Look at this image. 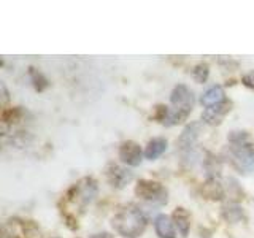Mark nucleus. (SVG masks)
Here are the masks:
<instances>
[{
  "label": "nucleus",
  "instance_id": "f257e3e1",
  "mask_svg": "<svg viewBox=\"0 0 254 238\" xmlns=\"http://www.w3.org/2000/svg\"><path fill=\"white\" fill-rule=\"evenodd\" d=\"M111 224L119 235L127 238H137L145 232L146 216L138 206L129 205L115 214V218L111 219Z\"/></svg>",
  "mask_w": 254,
  "mask_h": 238
},
{
  "label": "nucleus",
  "instance_id": "f03ea898",
  "mask_svg": "<svg viewBox=\"0 0 254 238\" xmlns=\"http://www.w3.org/2000/svg\"><path fill=\"white\" fill-rule=\"evenodd\" d=\"M229 159L235 169L250 172L254 167V145L250 141L248 133L232 132L229 135Z\"/></svg>",
  "mask_w": 254,
  "mask_h": 238
},
{
  "label": "nucleus",
  "instance_id": "7ed1b4c3",
  "mask_svg": "<svg viewBox=\"0 0 254 238\" xmlns=\"http://www.w3.org/2000/svg\"><path fill=\"white\" fill-rule=\"evenodd\" d=\"M170 103L173 108L169 111V118H167V125H175L183 121H186V118L194 108V94L192 91L188 89V86L178 84L175 86V89L170 94Z\"/></svg>",
  "mask_w": 254,
  "mask_h": 238
},
{
  "label": "nucleus",
  "instance_id": "20e7f679",
  "mask_svg": "<svg viewBox=\"0 0 254 238\" xmlns=\"http://www.w3.org/2000/svg\"><path fill=\"white\" fill-rule=\"evenodd\" d=\"M135 194L140 198H143L148 203H154V205H164L167 203V190L162 187L159 182L154 181H140L135 189Z\"/></svg>",
  "mask_w": 254,
  "mask_h": 238
},
{
  "label": "nucleus",
  "instance_id": "39448f33",
  "mask_svg": "<svg viewBox=\"0 0 254 238\" xmlns=\"http://www.w3.org/2000/svg\"><path fill=\"white\" fill-rule=\"evenodd\" d=\"M71 192L75 194V200L79 205L86 206L87 203H91L94 200L95 195H97V182H95L92 178L86 177L71 189Z\"/></svg>",
  "mask_w": 254,
  "mask_h": 238
},
{
  "label": "nucleus",
  "instance_id": "423d86ee",
  "mask_svg": "<svg viewBox=\"0 0 254 238\" xmlns=\"http://www.w3.org/2000/svg\"><path fill=\"white\" fill-rule=\"evenodd\" d=\"M200 129H202L200 122H190L189 125L185 127V130L181 132L177 143H178V148H180L183 156L190 153V151H194L195 141L198 138V133H200Z\"/></svg>",
  "mask_w": 254,
  "mask_h": 238
},
{
  "label": "nucleus",
  "instance_id": "0eeeda50",
  "mask_svg": "<svg viewBox=\"0 0 254 238\" xmlns=\"http://www.w3.org/2000/svg\"><path fill=\"white\" fill-rule=\"evenodd\" d=\"M107 179L113 187L123 189L133 179V173L129 169H126V167L111 164L107 169Z\"/></svg>",
  "mask_w": 254,
  "mask_h": 238
},
{
  "label": "nucleus",
  "instance_id": "6e6552de",
  "mask_svg": "<svg viewBox=\"0 0 254 238\" xmlns=\"http://www.w3.org/2000/svg\"><path fill=\"white\" fill-rule=\"evenodd\" d=\"M119 159L130 167H137L141 164L143 159V151L140 148L138 143L135 141H124L121 146H119Z\"/></svg>",
  "mask_w": 254,
  "mask_h": 238
},
{
  "label": "nucleus",
  "instance_id": "1a4fd4ad",
  "mask_svg": "<svg viewBox=\"0 0 254 238\" xmlns=\"http://www.w3.org/2000/svg\"><path fill=\"white\" fill-rule=\"evenodd\" d=\"M230 107H232V103L230 102H222L219 105H214V107H210V108H205V111L202 113V119L205 124L208 125H218L222 122V119L226 118V115L230 111Z\"/></svg>",
  "mask_w": 254,
  "mask_h": 238
},
{
  "label": "nucleus",
  "instance_id": "9d476101",
  "mask_svg": "<svg viewBox=\"0 0 254 238\" xmlns=\"http://www.w3.org/2000/svg\"><path fill=\"white\" fill-rule=\"evenodd\" d=\"M154 229L159 238H175V226H173V219H170L165 214L157 216L154 221Z\"/></svg>",
  "mask_w": 254,
  "mask_h": 238
},
{
  "label": "nucleus",
  "instance_id": "9b49d317",
  "mask_svg": "<svg viewBox=\"0 0 254 238\" xmlns=\"http://www.w3.org/2000/svg\"><path fill=\"white\" fill-rule=\"evenodd\" d=\"M202 105L210 108L214 105H219V103L224 102V89L221 86H211L210 89H206L202 95Z\"/></svg>",
  "mask_w": 254,
  "mask_h": 238
},
{
  "label": "nucleus",
  "instance_id": "f8f14e48",
  "mask_svg": "<svg viewBox=\"0 0 254 238\" xmlns=\"http://www.w3.org/2000/svg\"><path fill=\"white\" fill-rule=\"evenodd\" d=\"M202 194L210 200H221L224 197V189H222L218 179H206L202 187Z\"/></svg>",
  "mask_w": 254,
  "mask_h": 238
},
{
  "label": "nucleus",
  "instance_id": "ddd939ff",
  "mask_svg": "<svg viewBox=\"0 0 254 238\" xmlns=\"http://www.w3.org/2000/svg\"><path fill=\"white\" fill-rule=\"evenodd\" d=\"M167 149V140L164 138H153L145 149V157L149 161H154L159 156H162V153Z\"/></svg>",
  "mask_w": 254,
  "mask_h": 238
},
{
  "label": "nucleus",
  "instance_id": "4468645a",
  "mask_svg": "<svg viewBox=\"0 0 254 238\" xmlns=\"http://www.w3.org/2000/svg\"><path fill=\"white\" fill-rule=\"evenodd\" d=\"M173 224L175 227L178 229V232L181 237H186L188 232H189V226H190V222H189V214L183 210V208H178L177 211L173 213Z\"/></svg>",
  "mask_w": 254,
  "mask_h": 238
},
{
  "label": "nucleus",
  "instance_id": "2eb2a0df",
  "mask_svg": "<svg viewBox=\"0 0 254 238\" xmlns=\"http://www.w3.org/2000/svg\"><path fill=\"white\" fill-rule=\"evenodd\" d=\"M222 218L227 222H238L243 219V210L237 203H227L222 208Z\"/></svg>",
  "mask_w": 254,
  "mask_h": 238
},
{
  "label": "nucleus",
  "instance_id": "dca6fc26",
  "mask_svg": "<svg viewBox=\"0 0 254 238\" xmlns=\"http://www.w3.org/2000/svg\"><path fill=\"white\" fill-rule=\"evenodd\" d=\"M205 170H206V177L208 179H216V177H219V172H221V162L218 161L216 157L208 154V159H205Z\"/></svg>",
  "mask_w": 254,
  "mask_h": 238
},
{
  "label": "nucleus",
  "instance_id": "f3484780",
  "mask_svg": "<svg viewBox=\"0 0 254 238\" xmlns=\"http://www.w3.org/2000/svg\"><path fill=\"white\" fill-rule=\"evenodd\" d=\"M208 76H210V68H208L206 63H198V65L192 70V78L200 84L206 83Z\"/></svg>",
  "mask_w": 254,
  "mask_h": 238
},
{
  "label": "nucleus",
  "instance_id": "a211bd4d",
  "mask_svg": "<svg viewBox=\"0 0 254 238\" xmlns=\"http://www.w3.org/2000/svg\"><path fill=\"white\" fill-rule=\"evenodd\" d=\"M30 78H32V81H34V86H35V89L37 91H43L45 87L48 86V81H46V78L40 73V71H37L35 68H30Z\"/></svg>",
  "mask_w": 254,
  "mask_h": 238
},
{
  "label": "nucleus",
  "instance_id": "6ab92c4d",
  "mask_svg": "<svg viewBox=\"0 0 254 238\" xmlns=\"http://www.w3.org/2000/svg\"><path fill=\"white\" fill-rule=\"evenodd\" d=\"M22 111L21 108H13V110H5L3 115H2V121L5 124H13V122H18L21 119Z\"/></svg>",
  "mask_w": 254,
  "mask_h": 238
},
{
  "label": "nucleus",
  "instance_id": "aec40b11",
  "mask_svg": "<svg viewBox=\"0 0 254 238\" xmlns=\"http://www.w3.org/2000/svg\"><path fill=\"white\" fill-rule=\"evenodd\" d=\"M242 83L250 87V89H254V71H250V73H246L243 78H242Z\"/></svg>",
  "mask_w": 254,
  "mask_h": 238
},
{
  "label": "nucleus",
  "instance_id": "412c9836",
  "mask_svg": "<svg viewBox=\"0 0 254 238\" xmlns=\"http://www.w3.org/2000/svg\"><path fill=\"white\" fill-rule=\"evenodd\" d=\"M0 89H2V99H3V103L8 100V91H6V87L3 83H0Z\"/></svg>",
  "mask_w": 254,
  "mask_h": 238
},
{
  "label": "nucleus",
  "instance_id": "4be33fe9",
  "mask_svg": "<svg viewBox=\"0 0 254 238\" xmlns=\"http://www.w3.org/2000/svg\"><path fill=\"white\" fill-rule=\"evenodd\" d=\"M91 238H113V237H111L110 234H107V232H103V234H95Z\"/></svg>",
  "mask_w": 254,
  "mask_h": 238
},
{
  "label": "nucleus",
  "instance_id": "5701e85b",
  "mask_svg": "<svg viewBox=\"0 0 254 238\" xmlns=\"http://www.w3.org/2000/svg\"><path fill=\"white\" fill-rule=\"evenodd\" d=\"M53 238H59V237H53Z\"/></svg>",
  "mask_w": 254,
  "mask_h": 238
}]
</instances>
